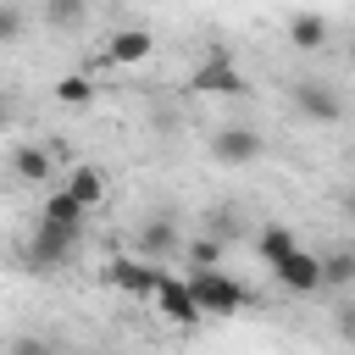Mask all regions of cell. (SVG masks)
Listing matches in <instances>:
<instances>
[{
    "mask_svg": "<svg viewBox=\"0 0 355 355\" xmlns=\"http://www.w3.org/2000/svg\"><path fill=\"white\" fill-rule=\"evenodd\" d=\"M11 355H50V344L33 338V333H22V338H11Z\"/></svg>",
    "mask_w": 355,
    "mask_h": 355,
    "instance_id": "cell-21",
    "label": "cell"
},
{
    "mask_svg": "<svg viewBox=\"0 0 355 355\" xmlns=\"http://www.w3.org/2000/svg\"><path fill=\"white\" fill-rule=\"evenodd\" d=\"M155 50V39L144 33V28H116L111 39H105V55L116 61V67H128V61H144Z\"/></svg>",
    "mask_w": 355,
    "mask_h": 355,
    "instance_id": "cell-9",
    "label": "cell"
},
{
    "mask_svg": "<svg viewBox=\"0 0 355 355\" xmlns=\"http://www.w3.org/2000/svg\"><path fill=\"white\" fill-rule=\"evenodd\" d=\"M338 338H355V305H338Z\"/></svg>",
    "mask_w": 355,
    "mask_h": 355,
    "instance_id": "cell-22",
    "label": "cell"
},
{
    "mask_svg": "<svg viewBox=\"0 0 355 355\" xmlns=\"http://www.w3.org/2000/svg\"><path fill=\"white\" fill-rule=\"evenodd\" d=\"M288 44H294V50H322V44H327V22H322L316 11H294V17H288Z\"/></svg>",
    "mask_w": 355,
    "mask_h": 355,
    "instance_id": "cell-13",
    "label": "cell"
},
{
    "mask_svg": "<svg viewBox=\"0 0 355 355\" xmlns=\"http://www.w3.org/2000/svg\"><path fill=\"white\" fill-rule=\"evenodd\" d=\"M78 239H83V233H72V227H55V222H33V239H28V266H39V272L61 266V261L78 250Z\"/></svg>",
    "mask_w": 355,
    "mask_h": 355,
    "instance_id": "cell-3",
    "label": "cell"
},
{
    "mask_svg": "<svg viewBox=\"0 0 355 355\" xmlns=\"http://www.w3.org/2000/svg\"><path fill=\"white\" fill-rule=\"evenodd\" d=\"M105 277L128 294V300H155V283H161V266H150V261H133V255H116L111 266H105Z\"/></svg>",
    "mask_w": 355,
    "mask_h": 355,
    "instance_id": "cell-5",
    "label": "cell"
},
{
    "mask_svg": "<svg viewBox=\"0 0 355 355\" xmlns=\"http://www.w3.org/2000/svg\"><path fill=\"white\" fill-rule=\"evenodd\" d=\"M83 216H89V211H83L67 189H50L44 205H39V222H55V227H72V233H83Z\"/></svg>",
    "mask_w": 355,
    "mask_h": 355,
    "instance_id": "cell-10",
    "label": "cell"
},
{
    "mask_svg": "<svg viewBox=\"0 0 355 355\" xmlns=\"http://www.w3.org/2000/svg\"><path fill=\"white\" fill-rule=\"evenodd\" d=\"M155 311H161L166 322H178V327H194V322L205 316V311L194 305V294H189V277L178 283V277H166V272H161V283H155Z\"/></svg>",
    "mask_w": 355,
    "mask_h": 355,
    "instance_id": "cell-6",
    "label": "cell"
},
{
    "mask_svg": "<svg viewBox=\"0 0 355 355\" xmlns=\"http://www.w3.org/2000/svg\"><path fill=\"white\" fill-rule=\"evenodd\" d=\"M11 172H17L22 183H44V178L55 172V161H50V150H44V144H22V150L11 155Z\"/></svg>",
    "mask_w": 355,
    "mask_h": 355,
    "instance_id": "cell-14",
    "label": "cell"
},
{
    "mask_svg": "<svg viewBox=\"0 0 355 355\" xmlns=\"http://www.w3.org/2000/svg\"><path fill=\"white\" fill-rule=\"evenodd\" d=\"M288 250H300V244H294V233H288L283 222H272V227L261 233V261H266V266H277Z\"/></svg>",
    "mask_w": 355,
    "mask_h": 355,
    "instance_id": "cell-17",
    "label": "cell"
},
{
    "mask_svg": "<svg viewBox=\"0 0 355 355\" xmlns=\"http://www.w3.org/2000/svg\"><path fill=\"white\" fill-rule=\"evenodd\" d=\"M272 272H277V283H283L288 294H311V288H322V255H311V250H288Z\"/></svg>",
    "mask_w": 355,
    "mask_h": 355,
    "instance_id": "cell-7",
    "label": "cell"
},
{
    "mask_svg": "<svg viewBox=\"0 0 355 355\" xmlns=\"http://www.w3.org/2000/svg\"><path fill=\"white\" fill-rule=\"evenodd\" d=\"M139 250H144L150 261L178 255V227H172V216H150V222L139 227Z\"/></svg>",
    "mask_w": 355,
    "mask_h": 355,
    "instance_id": "cell-11",
    "label": "cell"
},
{
    "mask_svg": "<svg viewBox=\"0 0 355 355\" xmlns=\"http://www.w3.org/2000/svg\"><path fill=\"white\" fill-rule=\"evenodd\" d=\"M55 100H61V105H89V100H94V78H89V72H67V78L55 83Z\"/></svg>",
    "mask_w": 355,
    "mask_h": 355,
    "instance_id": "cell-16",
    "label": "cell"
},
{
    "mask_svg": "<svg viewBox=\"0 0 355 355\" xmlns=\"http://www.w3.org/2000/svg\"><path fill=\"white\" fill-rule=\"evenodd\" d=\"M189 294H194V305H200L205 316H233V311L250 305L244 283L227 277V272H216V266H189Z\"/></svg>",
    "mask_w": 355,
    "mask_h": 355,
    "instance_id": "cell-1",
    "label": "cell"
},
{
    "mask_svg": "<svg viewBox=\"0 0 355 355\" xmlns=\"http://www.w3.org/2000/svg\"><path fill=\"white\" fill-rule=\"evenodd\" d=\"M349 283H355V250L322 255V288H349Z\"/></svg>",
    "mask_w": 355,
    "mask_h": 355,
    "instance_id": "cell-15",
    "label": "cell"
},
{
    "mask_svg": "<svg viewBox=\"0 0 355 355\" xmlns=\"http://www.w3.org/2000/svg\"><path fill=\"white\" fill-rule=\"evenodd\" d=\"M61 189H67L83 211H94V205H100V194H105V178H100V166H72Z\"/></svg>",
    "mask_w": 355,
    "mask_h": 355,
    "instance_id": "cell-12",
    "label": "cell"
},
{
    "mask_svg": "<svg viewBox=\"0 0 355 355\" xmlns=\"http://www.w3.org/2000/svg\"><path fill=\"white\" fill-rule=\"evenodd\" d=\"M266 150V139L255 133V128H244V122H233V128H216L211 133V155L222 161V166H244V161H255Z\"/></svg>",
    "mask_w": 355,
    "mask_h": 355,
    "instance_id": "cell-4",
    "label": "cell"
},
{
    "mask_svg": "<svg viewBox=\"0 0 355 355\" xmlns=\"http://www.w3.org/2000/svg\"><path fill=\"white\" fill-rule=\"evenodd\" d=\"M294 111L311 116V122H338V94H333L327 83L305 78V83H294Z\"/></svg>",
    "mask_w": 355,
    "mask_h": 355,
    "instance_id": "cell-8",
    "label": "cell"
},
{
    "mask_svg": "<svg viewBox=\"0 0 355 355\" xmlns=\"http://www.w3.org/2000/svg\"><path fill=\"white\" fill-rule=\"evenodd\" d=\"M189 89H194V94H250L244 72L233 67V55H227L222 44H216V50L205 55V67H200V72L189 78Z\"/></svg>",
    "mask_w": 355,
    "mask_h": 355,
    "instance_id": "cell-2",
    "label": "cell"
},
{
    "mask_svg": "<svg viewBox=\"0 0 355 355\" xmlns=\"http://www.w3.org/2000/svg\"><path fill=\"white\" fill-rule=\"evenodd\" d=\"M216 261H222V244H216V239L189 244V266H216Z\"/></svg>",
    "mask_w": 355,
    "mask_h": 355,
    "instance_id": "cell-19",
    "label": "cell"
},
{
    "mask_svg": "<svg viewBox=\"0 0 355 355\" xmlns=\"http://www.w3.org/2000/svg\"><path fill=\"white\" fill-rule=\"evenodd\" d=\"M44 17L55 28H78L83 22V0H44Z\"/></svg>",
    "mask_w": 355,
    "mask_h": 355,
    "instance_id": "cell-18",
    "label": "cell"
},
{
    "mask_svg": "<svg viewBox=\"0 0 355 355\" xmlns=\"http://www.w3.org/2000/svg\"><path fill=\"white\" fill-rule=\"evenodd\" d=\"M344 211H349V216H355V189H349V194H344Z\"/></svg>",
    "mask_w": 355,
    "mask_h": 355,
    "instance_id": "cell-23",
    "label": "cell"
},
{
    "mask_svg": "<svg viewBox=\"0 0 355 355\" xmlns=\"http://www.w3.org/2000/svg\"><path fill=\"white\" fill-rule=\"evenodd\" d=\"M17 33H22V11L17 6H0V44H11Z\"/></svg>",
    "mask_w": 355,
    "mask_h": 355,
    "instance_id": "cell-20",
    "label": "cell"
}]
</instances>
